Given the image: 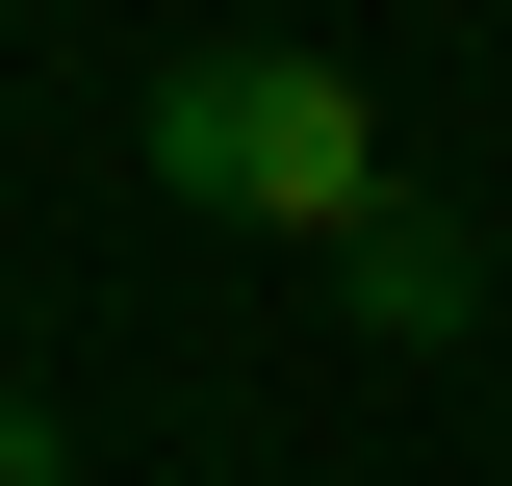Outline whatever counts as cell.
Returning <instances> with one entry per match:
<instances>
[{
  "instance_id": "1",
  "label": "cell",
  "mask_w": 512,
  "mask_h": 486,
  "mask_svg": "<svg viewBox=\"0 0 512 486\" xmlns=\"http://www.w3.org/2000/svg\"><path fill=\"white\" fill-rule=\"evenodd\" d=\"M128 180L180 205V231H256V256H333L410 205V154H384V103L333 52H282V26H231V52H180L154 103H128Z\"/></svg>"
},
{
  "instance_id": "2",
  "label": "cell",
  "mask_w": 512,
  "mask_h": 486,
  "mask_svg": "<svg viewBox=\"0 0 512 486\" xmlns=\"http://www.w3.org/2000/svg\"><path fill=\"white\" fill-rule=\"evenodd\" d=\"M333 307H359L384 359H461L487 333V231L461 205H384V231H333Z\"/></svg>"
},
{
  "instance_id": "3",
  "label": "cell",
  "mask_w": 512,
  "mask_h": 486,
  "mask_svg": "<svg viewBox=\"0 0 512 486\" xmlns=\"http://www.w3.org/2000/svg\"><path fill=\"white\" fill-rule=\"evenodd\" d=\"M0 486H77V461H52V410H26V384H0Z\"/></svg>"
}]
</instances>
